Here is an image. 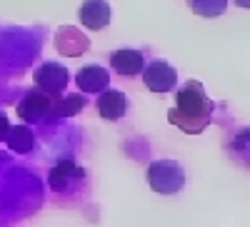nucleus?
Returning <instances> with one entry per match:
<instances>
[{
    "label": "nucleus",
    "instance_id": "nucleus-1",
    "mask_svg": "<svg viewBox=\"0 0 250 227\" xmlns=\"http://www.w3.org/2000/svg\"><path fill=\"white\" fill-rule=\"evenodd\" d=\"M210 110H213V102L205 97L203 85L198 80H188L178 90V108L168 117L183 132L198 135L208 125V120H210Z\"/></svg>",
    "mask_w": 250,
    "mask_h": 227
},
{
    "label": "nucleus",
    "instance_id": "nucleus-2",
    "mask_svg": "<svg viewBox=\"0 0 250 227\" xmlns=\"http://www.w3.org/2000/svg\"><path fill=\"white\" fill-rule=\"evenodd\" d=\"M148 182L155 188V192L173 195L185 185V172L175 160H158L148 168Z\"/></svg>",
    "mask_w": 250,
    "mask_h": 227
},
{
    "label": "nucleus",
    "instance_id": "nucleus-3",
    "mask_svg": "<svg viewBox=\"0 0 250 227\" xmlns=\"http://www.w3.org/2000/svg\"><path fill=\"white\" fill-rule=\"evenodd\" d=\"M143 82L153 93H170L178 82V73L165 60H153L150 65L143 68Z\"/></svg>",
    "mask_w": 250,
    "mask_h": 227
},
{
    "label": "nucleus",
    "instance_id": "nucleus-4",
    "mask_svg": "<svg viewBox=\"0 0 250 227\" xmlns=\"http://www.w3.org/2000/svg\"><path fill=\"white\" fill-rule=\"evenodd\" d=\"M113 18V10L105 0H85L80 5V23L88 30H103Z\"/></svg>",
    "mask_w": 250,
    "mask_h": 227
},
{
    "label": "nucleus",
    "instance_id": "nucleus-5",
    "mask_svg": "<svg viewBox=\"0 0 250 227\" xmlns=\"http://www.w3.org/2000/svg\"><path fill=\"white\" fill-rule=\"evenodd\" d=\"M95 108H98L103 120H120L125 113H128V97H125V93L110 88L98 97Z\"/></svg>",
    "mask_w": 250,
    "mask_h": 227
},
{
    "label": "nucleus",
    "instance_id": "nucleus-6",
    "mask_svg": "<svg viewBox=\"0 0 250 227\" xmlns=\"http://www.w3.org/2000/svg\"><path fill=\"white\" fill-rule=\"evenodd\" d=\"M110 65H113V70H115L118 75H123V77H133V75L143 73L145 60H143V55H140L138 50H133V48H123V50H118V53L110 55Z\"/></svg>",
    "mask_w": 250,
    "mask_h": 227
},
{
    "label": "nucleus",
    "instance_id": "nucleus-7",
    "mask_svg": "<svg viewBox=\"0 0 250 227\" xmlns=\"http://www.w3.org/2000/svg\"><path fill=\"white\" fill-rule=\"evenodd\" d=\"M75 82H78V88L83 93H98V90H103L108 85V75H105V70H103L100 65H85L78 73Z\"/></svg>",
    "mask_w": 250,
    "mask_h": 227
},
{
    "label": "nucleus",
    "instance_id": "nucleus-8",
    "mask_svg": "<svg viewBox=\"0 0 250 227\" xmlns=\"http://www.w3.org/2000/svg\"><path fill=\"white\" fill-rule=\"evenodd\" d=\"M228 0H190V8L193 13L198 15H205V18H215L225 10Z\"/></svg>",
    "mask_w": 250,
    "mask_h": 227
},
{
    "label": "nucleus",
    "instance_id": "nucleus-9",
    "mask_svg": "<svg viewBox=\"0 0 250 227\" xmlns=\"http://www.w3.org/2000/svg\"><path fill=\"white\" fill-rule=\"evenodd\" d=\"M83 105H85V102H83L78 95H70L65 100V110H62V113H65V115H75V113H80L78 108H83Z\"/></svg>",
    "mask_w": 250,
    "mask_h": 227
}]
</instances>
